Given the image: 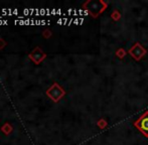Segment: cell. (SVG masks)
Listing matches in <instances>:
<instances>
[{
	"label": "cell",
	"mask_w": 148,
	"mask_h": 145,
	"mask_svg": "<svg viewBox=\"0 0 148 145\" xmlns=\"http://www.w3.org/2000/svg\"><path fill=\"white\" fill-rule=\"evenodd\" d=\"M134 126L145 137H148V111L143 113V115L134 122Z\"/></svg>",
	"instance_id": "cell-1"
},
{
	"label": "cell",
	"mask_w": 148,
	"mask_h": 145,
	"mask_svg": "<svg viewBox=\"0 0 148 145\" xmlns=\"http://www.w3.org/2000/svg\"><path fill=\"white\" fill-rule=\"evenodd\" d=\"M128 53L134 57L136 61H139V60L142 59L143 55L146 53V49L140 44V43L136 42L130 49L128 51Z\"/></svg>",
	"instance_id": "cell-2"
},
{
	"label": "cell",
	"mask_w": 148,
	"mask_h": 145,
	"mask_svg": "<svg viewBox=\"0 0 148 145\" xmlns=\"http://www.w3.org/2000/svg\"><path fill=\"white\" fill-rule=\"evenodd\" d=\"M112 17H113V19L118 20L119 18H120V14L118 13V11H115V12H113V14H112Z\"/></svg>",
	"instance_id": "cell-3"
},
{
	"label": "cell",
	"mask_w": 148,
	"mask_h": 145,
	"mask_svg": "<svg viewBox=\"0 0 148 145\" xmlns=\"http://www.w3.org/2000/svg\"><path fill=\"white\" fill-rule=\"evenodd\" d=\"M40 13H39V9L38 8H35V13H34V16H39Z\"/></svg>",
	"instance_id": "cell-4"
},
{
	"label": "cell",
	"mask_w": 148,
	"mask_h": 145,
	"mask_svg": "<svg viewBox=\"0 0 148 145\" xmlns=\"http://www.w3.org/2000/svg\"><path fill=\"white\" fill-rule=\"evenodd\" d=\"M23 14H24V15H28V14H30L29 13V9H24L23 10Z\"/></svg>",
	"instance_id": "cell-5"
},
{
	"label": "cell",
	"mask_w": 148,
	"mask_h": 145,
	"mask_svg": "<svg viewBox=\"0 0 148 145\" xmlns=\"http://www.w3.org/2000/svg\"><path fill=\"white\" fill-rule=\"evenodd\" d=\"M13 15H16V16L18 15V9H17V8H14V10H13Z\"/></svg>",
	"instance_id": "cell-6"
},
{
	"label": "cell",
	"mask_w": 148,
	"mask_h": 145,
	"mask_svg": "<svg viewBox=\"0 0 148 145\" xmlns=\"http://www.w3.org/2000/svg\"><path fill=\"white\" fill-rule=\"evenodd\" d=\"M39 13H40V15H43V14H45V9H39Z\"/></svg>",
	"instance_id": "cell-7"
},
{
	"label": "cell",
	"mask_w": 148,
	"mask_h": 145,
	"mask_svg": "<svg viewBox=\"0 0 148 145\" xmlns=\"http://www.w3.org/2000/svg\"><path fill=\"white\" fill-rule=\"evenodd\" d=\"M45 13H47V16H49V15H51V11H49V8H47V10H45Z\"/></svg>",
	"instance_id": "cell-8"
},
{
	"label": "cell",
	"mask_w": 148,
	"mask_h": 145,
	"mask_svg": "<svg viewBox=\"0 0 148 145\" xmlns=\"http://www.w3.org/2000/svg\"><path fill=\"white\" fill-rule=\"evenodd\" d=\"M51 14H56V13H57V10H56V9H53V10L51 11Z\"/></svg>",
	"instance_id": "cell-9"
},
{
	"label": "cell",
	"mask_w": 148,
	"mask_h": 145,
	"mask_svg": "<svg viewBox=\"0 0 148 145\" xmlns=\"http://www.w3.org/2000/svg\"><path fill=\"white\" fill-rule=\"evenodd\" d=\"M7 24H8L7 20H3V25H7Z\"/></svg>",
	"instance_id": "cell-10"
},
{
	"label": "cell",
	"mask_w": 148,
	"mask_h": 145,
	"mask_svg": "<svg viewBox=\"0 0 148 145\" xmlns=\"http://www.w3.org/2000/svg\"><path fill=\"white\" fill-rule=\"evenodd\" d=\"M0 25H3V20L0 19Z\"/></svg>",
	"instance_id": "cell-11"
},
{
	"label": "cell",
	"mask_w": 148,
	"mask_h": 145,
	"mask_svg": "<svg viewBox=\"0 0 148 145\" xmlns=\"http://www.w3.org/2000/svg\"><path fill=\"white\" fill-rule=\"evenodd\" d=\"M43 24H45V20H41V25H43Z\"/></svg>",
	"instance_id": "cell-12"
},
{
	"label": "cell",
	"mask_w": 148,
	"mask_h": 145,
	"mask_svg": "<svg viewBox=\"0 0 148 145\" xmlns=\"http://www.w3.org/2000/svg\"><path fill=\"white\" fill-rule=\"evenodd\" d=\"M15 24H19V20H15Z\"/></svg>",
	"instance_id": "cell-13"
}]
</instances>
